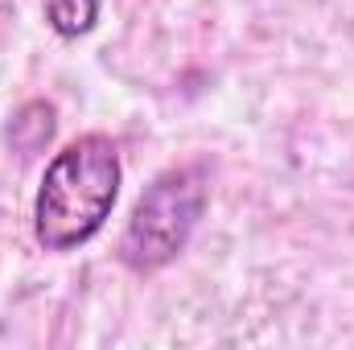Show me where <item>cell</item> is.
<instances>
[{"instance_id":"1","label":"cell","mask_w":354,"mask_h":350,"mask_svg":"<svg viewBox=\"0 0 354 350\" xmlns=\"http://www.w3.org/2000/svg\"><path fill=\"white\" fill-rule=\"evenodd\" d=\"M120 153L103 132L71 140L46 165L33 198V235L46 252H75L103 231L120 198Z\"/></svg>"},{"instance_id":"2","label":"cell","mask_w":354,"mask_h":350,"mask_svg":"<svg viewBox=\"0 0 354 350\" xmlns=\"http://www.w3.org/2000/svg\"><path fill=\"white\" fill-rule=\"evenodd\" d=\"M206 198H210V181L202 165L165 169L132 206V219L120 239V260L132 272H157L177 260L206 210Z\"/></svg>"},{"instance_id":"3","label":"cell","mask_w":354,"mask_h":350,"mask_svg":"<svg viewBox=\"0 0 354 350\" xmlns=\"http://www.w3.org/2000/svg\"><path fill=\"white\" fill-rule=\"evenodd\" d=\"M54 128H58L54 107L41 103V99H33V103H25V107L17 111V120H12V128H8V140H12V149H21V153H37L41 145H50Z\"/></svg>"},{"instance_id":"4","label":"cell","mask_w":354,"mask_h":350,"mask_svg":"<svg viewBox=\"0 0 354 350\" xmlns=\"http://www.w3.org/2000/svg\"><path fill=\"white\" fill-rule=\"evenodd\" d=\"M46 21L58 37H83L99 21V0H46Z\"/></svg>"}]
</instances>
